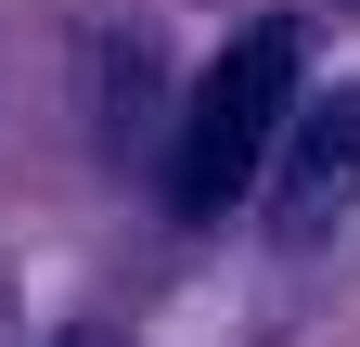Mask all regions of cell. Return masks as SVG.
<instances>
[{"label": "cell", "instance_id": "1", "mask_svg": "<svg viewBox=\"0 0 360 347\" xmlns=\"http://www.w3.org/2000/svg\"><path fill=\"white\" fill-rule=\"evenodd\" d=\"M283 116H296V26H245L180 103V167H167L180 219H232L283 142Z\"/></svg>", "mask_w": 360, "mask_h": 347}, {"label": "cell", "instance_id": "2", "mask_svg": "<svg viewBox=\"0 0 360 347\" xmlns=\"http://www.w3.org/2000/svg\"><path fill=\"white\" fill-rule=\"evenodd\" d=\"M270 232L283 244H322L347 206H360V91H322L283 116V142H270Z\"/></svg>", "mask_w": 360, "mask_h": 347}]
</instances>
